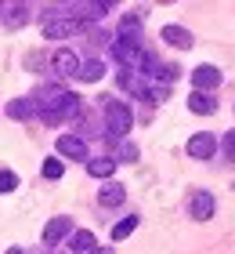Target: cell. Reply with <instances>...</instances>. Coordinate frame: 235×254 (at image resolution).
Returning <instances> with one entry per match:
<instances>
[{
    "instance_id": "cell-1",
    "label": "cell",
    "mask_w": 235,
    "mask_h": 254,
    "mask_svg": "<svg viewBox=\"0 0 235 254\" xmlns=\"http://www.w3.org/2000/svg\"><path fill=\"white\" fill-rule=\"evenodd\" d=\"M80 113V98L69 95L65 87H47L44 91V102H40V117L47 124H58L62 117H76Z\"/></svg>"
},
{
    "instance_id": "cell-12",
    "label": "cell",
    "mask_w": 235,
    "mask_h": 254,
    "mask_svg": "<svg viewBox=\"0 0 235 254\" xmlns=\"http://www.w3.org/2000/svg\"><path fill=\"white\" fill-rule=\"evenodd\" d=\"M54 69L62 76H76V69H80V59H76V51H69V48H62L54 55Z\"/></svg>"
},
{
    "instance_id": "cell-21",
    "label": "cell",
    "mask_w": 235,
    "mask_h": 254,
    "mask_svg": "<svg viewBox=\"0 0 235 254\" xmlns=\"http://www.w3.org/2000/svg\"><path fill=\"white\" fill-rule=\"evenodd\" d=\"M134 229H138V214H134V218H123V222L112 229V240H127V236L134 233Z\"/></svg>"
},
{
    "instance_id": "cell-8",
    "label": "cell",
    "mask_w": 235,
    "mask_h": 254,
    "mask_svg": "<svg viewBox=\"0 0 235 254\" xmlns=\"http://www.w3.org/2000/svg\"><path fill=\"white\" fill-rule=\"evenodd\" d=\"M69 233H73V218H51V222L44 225V244L54 247L58 240H65Z\"/></svg>"
},
{
    "instance_id": "cell-4",
    "label": "cell",
    "mask_w": 235,
    "mask_h": 254,
    "mask_svg": "<svg viewBox=\"0 0 235 254\" xmlns=\"http://www.w3.org/2000/svg\"><path fill=\"white\" fill-rule=\"evenodd\" d=\"M214 153H217V138L210 131H199V134L188 138V156L192 160H210Z\"/></svg>"
},
{
    "instance_id": "cell-7",
    "label": "cell",
    "mask_w": 235,
    "mask_h": 254,
    "mask_svg": "<svg viewBox=\"0 0 235 254\" xmlns=\"http://www.w3.org/2000/svg\"><path fill=\"white\" fill-rule=\"evenodd\" d=\"M192 84H195V87L206 95L210 87H217V84H221V69H217V65H210V62L195 65V69H192Z\"/></svg>"
},
{
    "instance_id": "cell-2",
    "label": "cell",
    "mask_w": 235,
    "mask_h": 254,
    "mask_svg": "<svg viewBox=\"0 0 235 254\" xmlns=\"http://www.w3.org/2000/svg\"><path fill=\"white\" fill-rule=\"evenodd\" d=\"M101 102V109H105V120H109V131L116 138H123L127 131H131V124H134V113L127 102H116V98H98Z\"/></svg>"
},
{
    "instance_id": "cell-17",
    "label": "cell",
    "mask_w": 235,
    "mask_h": 254,
    "mask_svg": "<svg viewBox=\"0 0 235 254\" xmlns=\"http://www.w3.org/2000/svg\"><path fill=\"white\" fill-rule=\"evenodd\" d=\"M33 113H37V106H33V98H15V102L7 106V117H11V120H29Z\"/></svg>"
},
{
    "instance_id": "cell-18",
    "label": "cell",
    "mask_w": 235,
    "mask_h": 254,
    "mask_svg": "<svg viewBox=\"0 0 235 254\" xmlns=\"http://www.w3.org/2000/svg\"><path fill=\"white\" fill-rule=\"evenodd\" d=\"M120 37H123V40H141V15H123Z\"/></svg>"
},
{
    "instance_id": "cell-20",
    "label": "cell",
    "mask_w": 235,
    "mask_h": 254,
    "mask_svg": "<svg viewBox=\"0 0 235 254\" xmlns=\"http://www.w3.org/2000/svg\"><path fill=\"white\" fill-rule=\"evenodd\" d=\"M138 65H141V73H145V76H159V69H163V62H159V59H156L152 51H141Z\"/></svg>"
},
{
    "instance_id": "cell-26",
    "label": "cell",
    "mask_w": 235,
    "mask_h": 254,
    "mask_svg": "<svg viewBox=\"0 0 235 254\" xmlns=\"http://www.w3.org/2000/svg\"><path fill=\"white\" fill-rule=\"evenodd\" d=\"M178 76H181V69H178V65H163L156 80H167V84H174V80H178Z\"/></svg>"
},
{
    "instance_id": "cell-10",
    "label": "cell",
    "mask_w": 235,
    "mask_h": 254,
    "mask_svg": "<svg viewBox=\"0 0 235 254\" xmlns=\"http://www.w3.org/2000/svg\"><path fill=\"white\" fill-rule=\"evenodd\" d=\"M159 37H163V44H170V48H192V33H188L185 26H163V33H159Z\"/></svg>"
},
{
    "instance_id": "cell-25",
    "label": "cell",
    "mask_w": 235,
    "mask_h": 254,
    "mask_svg": "<svg viewBox=\"0 0 235 254\" xmlns=\"http://www.w3.org/2000/svg\"><path fill=\"white\" fill-rule=\"evenodd\" d=\"M221 149H225V156L235 160V131H228L225 138H221Z\"/></svg>"
},
{
    "instance_id": "cell-14",
    "label": "cell",
    "mask_w": 235,
    "mask_h": 254,
    "mask_svg": "<svg viewBox=\"0 0 235 254\" xmlns=\"http://www.w3.org/2000/svg\"><path fill=\"white\" fill-rule=\"evenodd\" d=\"M76 76L84 80V84H94V80H101V76H105V62H98V59H91V62H80Z\"/></svg>"
},
{
    "instance_id": "cell-24",
    "label": "cell",
    "mask_w": 235,
    "mask_h": 254,
    "mask_svg": "<svg viewBox=\"0 0 235 254\" xmlns=\"http://www.w3.org/2000/svg\"><path fill=\"white\" fill-rule=\"evenodd\" d=\"M120 160L134 164V160H138V145H134V142H120Z\"/></svg>"
},
{
    "instance_id": "cell-28",
    "label": "cell",
    "mask_w": 235,
    "mask_h": 254,
    "mask_svg": "<svg viewBox=\"0 0 235 254\" xmlns=\"http://www.w3.org/2000/svg\"><path fill=\"white\" fill-rule=\"evenodd\" d=\"M7 254H26V251H22V247H11V251H7Z\"/></svg>"
},
{
    "instance_id": "cell-23",
    "label": "cell",
    "mask_w": 235,
    "mask_h": 254,
    "mask_svg": "<svg viewBox=\"0 0 235 254\" xmlns=\"http://www.w3.org/2000/svg\"><path fill=\"white\" fill-rule=\"evenodd\" d=\"M18 189V175L15 171H0V192H15Z\"/></svg>"
},
{
    "instance_id": "cell-11",
    "label": "cell",
    "mask_w": 235,
    "mask_h": 254,
    "mask_svg": "<svg viewBox=\"0 0 235 254\" xmlns=\"http://www.w3.org/2000/svg\"><path fill=\"white\" fill-rule=\"evenodd\" d=\"M69 254H94V233L87 229H76V233H69Z\"/></svg>"
},
{
    "instance_id": "cell-5",
    "label": "cell",
    "mask_w": 235,
    "mask_h": 254,
    "mask_svg": "<svg viewBox=\"0 0 235 254\" xmlns=\"http://www.w3.org/2000/svg\"><path fill=\"white\" fill-rule=\"evenodd\" d=\"M188 214L195 218V222H206V218H214V196L206 189H195L192 200H188Z\"/></svg>"
},
{
    "instance_id": "cell-9",
    "label": "cell",
    "mask_w": 235,
    "mask_h": 254,
    "mask_svg": "<svg viewBox=\"0 0 235 254\" xmlns=\"http://www.w3.org/2000/svg\"><path fill=\"white\" fill-rule=\"evenodd\" d=\"M58 153L69 156V160H87V142L76 134H62L58 138Z\"/></svg>"
},
{
    "instance_id": "cell-16",
    "label": "cell",
    "mask_w": 235,
    "mask_h": 254,
    "mask_svg": "<svg viewBox=\"0 0 235 254\" xmlns=\"http://www.w3.org/2000/svg\"><path fill=\"white\" fill-rule=\"evenodd\" d=\"M112 171H116V160H112V156L87 160V175H94V178H112Z\"/></svg>"
},
{
    "instance_id": "cell-13",
    "label": "cell",
    "mask_w": 235,
    "mask_h": 254,
    "mask_svg": "<svg viewBox=\"0 0 235 254\" xmlns=\"http://www.w3.org/2000/svg\"><path fill=\"white\" fill-rule=\"evenodd\" d=\"M98 200H101V207H120V203L127 200V186H120V182H109V186L98 192Z\"/></svg>"
},
{
    "instance_id": "cell-3",
    "label": "cell",
    "mask_w": 235,
    "mask_h": 254,
    "mask_svg": "<svg viewBox=\"0 0 235 254\" xmlns=\"http://www.w3.org/2000/svg\"><path fill=\"white\" fill-rule=\"evenodd\" d=\"M112 55H116V62H120L123 69H138V59H141V40H123V37H116Z\"/></svg>"
},
{
    "instance_id": "cell-6",
    "label": "cell",
    "mask_w": 235,
    "mask_h": 254,
    "mask_svg": "<svg viewBox=\"0 0 235 254\" xmlns=\"http://www.w3.org/2000/svg\"><path fill=\"white\" fill-rule=\"evenodd\" d=\"M76 29H80L76 18H47L44 22V37L47 40H65V37H73Z\"/></svg>"
},
{
    "instance_id": "cell-15",
    "label": "cell",
    "mask_w": 235,
    "mask_h": 254,
    "mask_svg": "<svg viewBox=\"0 0 235 254\" xmlns=\"http://www.w3.org/2000/svg\"><path fill=\"white\" fill-rule=\"evenodd\" d=\"M188 109L199 113V117H210L217 106H214V98H210V95H203V91H192V95H188Z\"/></svg>"
},
{
    "instance_id": "cell-19",
    "label": "cell",
    "mask_w": 235,
    "mask_h": 254,
    "mask_svg": "<svg viewBox=\"0 0 235 254\" xmlns=\"http://www.w3.org/2000/svg\"><path fill=\"white\" fill-rule=\"evenodd\" d=\"M26 18H29V7H26V4H18V7H7V15H4V26H7V29H15V26H26Z\"/></svg>"
},
{
    "instance_id": "cell-22",
    "label": "cell",
    "mask_w": 235,
    "mask_h": 254,
    "mask_svg": "<svg viewBox=\"0 0 235 254\" xmlns=\"http://www.w3.org/2000/svg\"><path fill=\"white\" fill-rule=\"evenodd\" d=\"M40 171H44V178H51V182L65 175V167H62V160H44V167H40Z\"/></svg>"
},
{
    "instance_id": "cell-27",
    "label": "cell",
    "mask_w": 235,
    "mask_h": 254,
    "mask_svg": "<svg viewBox=\"0 0 235 254\" xmlns=\"http://www.w3.org/2000/svg\"><path fill=\"white\" fill-rule=\"evenodd\" d=\"M94 254H112V247H98V251H94Z\"/></svg>"
}]
</instances>
